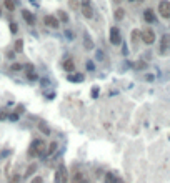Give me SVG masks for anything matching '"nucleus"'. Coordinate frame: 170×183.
Returning a JSON list of instances; mask_svg holds the SVG:
<instances>
[{"label": "nucleus", "instance_id": "nucleus-1", "mask_svg": "<svg viewBox=\"0 0 170 183\" xmlns=\"http://www.w3.org/2000/svg\"><path fill=\"white\" fill-rule=\"evenodd\" d=\"M140 38H142V42H143L145 45H152L157 37H155V32L152 29H143L140 32Z\"/></svg>", "mask_w": 170, "mask_h": 183}, {"label": "nucleus", "instance_id": "nucleus-2", "mask_svg": "<svg viewBox=\"0 0 170 183\" xmlns=\"http://www.w3.org/2000/svg\"><path fill=\"white\" fill-rule=\"evenodd\" d=\"M67 180H69V173H67L65 165H58L55 171V183H67Z\"/></svg>", "mask_w": 170, "mask_h": 183}, {"label": "nucleus", "instance_id": "nucleus-3", "mask_svg": "<svg viewBox=\"0 0 170 183\" xmlns=\"http://www.w3.org/2000/svg\"><path fill=\"white\" fill-rule=\"evenodd\" d=\"M158 13L162 19H170V2L168 0H160L158 2Z\"/></svg>", "mask_w": 170, "mask_h": 183}, {"label": "nucleus", "instance_id": "nucleus-4", "mask_svg": "<svg viewBox=\"0 0 170 183\" xmlns=\"http://www.w3.org/2000/svg\"><path fill=\"white\" fill-rule=\"evenodd\" d=\"M80 2H82V5H80L82 15L85 19H92V17H94V9H92V5H90V0H80Z\"/></svg>", "mask_w": 170, "mask_h": 183}, {"label": "nucleus", "instance_id": "nucleus-5", "mask_svg": "<svg viewBox=\"0 0 170 183\" xmlns=\"http://www.w3.org/2000/svg\"><path fill=\"white\" fill-rule=\"evenodd\" d=\"M44 23L48 27V29H58L60 27V20L57 19L55 15H45L44 17Z\"/></svg>", "mask_w": 170, "mask_h": 183}, {"label": "nucleus", "instance_id": "nucleus-6", "mask_svg": "<svg viewBox=\"0 0 170 183\" xmlns=\"http://www.w3.org/2000/svg\"><path fill=\"white\" fill-rule=\"evenodd\" d=\"M110 42L113 45H120V43H122V37H120L119 27H112V29H110Z\"/></svg>", "mask_w": 170, "mask_h": 183}, {"label": "nucleus", "instance_id": "nucleus-7", "mask_svg": "<svg viewBox=\"0 0 170 183\" xmlns=\"http://www.w3.org/2000/svg\"><path fill=\"white\" fill-rule=\"evenodd\" d=\"M30 147L38 153V157H40V153H45V142L44 140H34Z\"/></svg>", "mask_w": 170, "mask_h": 183}, {"label": "nucleus", "instance_id": "nucleus-8", "mask_svg": "<svg viewBox=\"0 0 170 183\" xmlns=\"http://www.w3.org/2000/svg\"><path fill=\"white\" fill-rule=\"evenodd\" d=\"M170 50V35H164L160 40V54H167Z\"/></svg>", "mask_w": 170, "mask_h": 183}, {"label": "nucleus", "instance_id": "nucleus-9", "mask_svg": "<svg viewBox=\"0 0 170 183\" xmlns=\"http://www.w3.org/2000/svg\"><path fill=\"white\" fill-rule=\"evenodd\" d=\"M143 19H145V22L147 23H154L155 22V15H154V10L152 9H147L143 12Z\"/></svg>", "mask_w": 170, "mask_h": 183}, {"label": "nucleus", "instance_id": "nucleus-10", "mask_svg": "<svg viewBox=\"0 0 170 183\" xmlns=\"http://www.w3.org/2000/svg\"><path fill=\"white\" fill-rule=\"evenodd\" d=\"M22 17H23V20H25V22L30 23V25H34V23H35V17L32 15V12H28V10H23V12H22Z\"/></svg>", "mask_w": 170, "mask_h": 183}, {"label": "nucleus", "instance_id": "nucleus-11", "mask_svg": "<svg viewBox=\"0 0 170 183\" xmlns=\"http://www.w3.org/2000/svg\"><path fill=\"white\" fill-rule=\"evenodd\" d=\"M63 70H67V72H73V70H75V63H73V60H65V62H63Z\"/></svg>", "mask_w": 170, "mask_h": 183}, {"label": "nucleus", "instance_id": "nucleus-12", "mask_svg": "<svg viewBox=\"0 0 170 183\" xmlns=\"http://www.w3.org/2000/svg\"><path fill=\"white\" fill-rule=\"evenodd\" d=\"M113 17H115L117 22H120V20H122L123 17H125V10H123V9H117V10H115V13H113Z\"/></svg>", "mask_w": 170, "mask_h": 183}, {"label": "nucleus", "instance_id": "nucleus-13", "mask_svg": "<svg viewBox=\"0 0 170 183\" xmlns=\"http://www.w3.org/2000/svg\"><path fill=\"white\" fill-rule=\"evenodd\" d=\"M57 147H58V145H57V142H50V143H48V148H47V152H45V153H47V155L55 153V152H57Z\"/></svg>", "mask_w": 170, "mask_h": 183}, {"label": "nucleus", "instance_id": "nucleus-14", "mask_svg": "<svg viewBox=\"0 0 170 183\" xmlns=\"http://www.w3.org/2000/svg\"><path fill=\"white\" fill-rule=\"evenodd\" d=\"M3 5H5V9L10 10V12H13V9H15V3H13L12 0H5V2H3Z\"/></svg>", "mask_w": 170, "mask_h": 183}, {"label": "nucleus", "instance_id": "nucleus-15", "mask_svg": "<svg viewBox=\"0 0 170 183\" xmlns=\"http://www.w3.org/2000/svg\"><path fill=\"white\" fill-rule=\"evenodd\" d=\"M69 80H70V82H82V80H83V75H82V73H75V75H72Z\"/></svg>", "mask_w": 170, "mask_h": 183}, {"label": "nucleus", "instance_id": "nucleus-16", "mask_svg": "<svg viewBox=\"0 0 170 183\" xmlns=\"http://www.w3.org/2000/svg\"><path fill=\"white\" fill-rule=\"evenodd\" d=\"M38 128H42V130H44V133H45V135L52 133V132H50V128H48V125H47V123H44V122H40V123H38Z\"/></svg>", "mask_w": 170, "mask_h": 183}, {"label": "nucleus", "instance_id": "nucleus-17", "mask_svg": "<svg viewBox=\"0 0 170 183\" xmlns=\"http://www.w3.org/2000/svg\"><path fill=\"white\" fill-rule=\"evenodd\" d=\"M139 37H140V32H139V30H133V32H132V43H133V45H137Z\"/></svg>", "mask_w": 170, "mask_h": 183}, {"label": "nucleus", "instance_id": "nucleus-18", "mask_svg": "<svg viewBox=\"0 0 170 183\" xmlns=\"http://www.w3.org/2000/svg\"><path fill=\"white\" fill-rule=\"evenodd\" d=\"M58 19H60V22H69V15L63 10H58Z\"/></svg>", "mask_w": 170, "mask_h": 183}, {"label": "nucleus", "instance_id": "nucleus-19", "mask_svg": "<svg viewBox=\"0 0 170 183\" xmlns=\"http://www.w3.org/2000/svg\"><path fill=\"white\" fill-rule=\"evenodd\" d=\"M35 171H37V163L28 165V168H27V175H34Z\"/></svg>", "mask_w": 170, "mask_h": 183}, {"label": "nucleus", "instance_id": "nucleus-20", "mask_svg": "<svg viewBox=\"0 0 170 183\" xmlns=\"http://www.w3.org/2000/svg\"><path fill=\"white\" fill-rule=\"evenodd\" d=\"M10 68H12L13 72H19V70H22V63H19V62H13L12 65H10Z\"/></svg>", "mask_w": 170, "mask_h": 183}, {"label": "nucleus", "instance_id": "nucleus-21", "mask_svg": "<svg viewBox=\"0 0 170 183\" xmlns=\"http://www.w3.org/2000/svg\"><path fill=\"white\" fill-rule=\"evenodd\" d=\"M22 50H23V42H22V40H17V43H15V52H19V54H20Z\"/></svg>", "mask_w": 170, "mask_h": 183}, {"label": "nucleus", "instance_id": "nucleus-22", "mask_svg": "<svg viewBox=\"0 0 170 183\" xmlns=\"http://www.w3.org/2000/svg\"><path fill=\"white\" fill-rule=\"evenodd\" d=\"M82 181H83V180H82V173L79 171V173L73 177V183H82Z\"/></svg>", "mask_w": 170, "mask_h": 183}, {"label": "nucleus", "instance_id": "nucleus-23", "mask_svg": "<svg viewBox=\"0 0 170 183\" xmlns=\"http://www.w3.org/2000/svg\"><path fill=\"white\" fill-rule=\"evenodd\" d=\"M105 183H113V175L112 173H107V177H105Z\"/></svg>", "mask_w": 170, "mask_h": 183}, {"label": "nucleus", "instance_id": "nucleus-24", "mask_svg": "<svg viewBox=\"0 0 170 183\" xmlns=\"http://www.w3.org/2000/svg\"><path fill=\"white\" fill-rule=\"evenodd\" d=\"M30 183H44V178H42V177H35V178H32Z\"/></svg>", "mask_w": 170, "mask_h": 183}, {"label": "nucleus", "instance_id": "nucleus-25", "mask_svg": "<svg viewBox=\"0 0 170 183\" xmlns=\"http://www.w3.org/2000/svg\"><path fill=\"white\" fill-rule=\"evenodd\" d=\"M85 47H87V48H92V47H94V45L90 43V40H88V37H87V35H85Z\"/></svg>", "mask_w": 170, "mask_h": 183}, {"label": "nucleus", "instance_id": "nucleus-26", "mask_svg": "<svg viewBox=\"0 0 170 183\" xmlns=\"http://www.w3.org/2000/svg\"><path fill=\"white\" fill-rule=\"evenodd\" d=\"M10 120H12V122H17V120H19V115H17V113H12V115H10Z\"/></svg>", "mask_w": 170, "mask_h": 183}, {"label": "nucleus", "instance_id": "nucleus-27", "mask_svg": "<svg viewBox=\"0 0 170 183\" xmlns=\"http://www.w3.org/2000/svg\"><path fill=\"white\" fill-rule=\"evenodd\" d=\"M19 180H20V177H19V175H15V177H12V178H10V183H17Z\"/></svg>", "mask_w": 170, "mask_h": 183}, {"label": "nucleus", "instance_id": "nucleus-28", "mask_svg": "<svg viewBox=\"0 0 170 183\" xmlns=\"http://www.w3.org/2000/svg\"><path fill=\"white\" fill-rule=\"evenodd\" d=\"M10 30L15 33V32H17V23H10Z\"/></svg>", "mask_w": 170, "mask_h": 183}, {"label": "nucleus", "instance_id": "nucleus-29", "mask_svg": "<svg viewBox=\"0 0 170 183\" xmlns=\"http://www.w3.org/2000/svg\"><path fill=\"white\" fill-rule=\"evenodd\" d=\"M143 67H145V62H139V63H137V68H143Z\"/></svg>", "mask_w": 170, "mask_h": 183}, {"label": "nucleus", "instance_id": "nucleus-30", "mask_svg": "<svg viewBox=\"0 0 170 183\" xmlns=\"http://www.w3.org/2000/svg\"><path fill=\"white\" fill-rule=\"evenodd\" d=\"M87 68L92 70V68H94V63H92V62H87Z\"/></svg>", "mask_w": 170, "mask_h": 183}, {"label": "nucleus", "instance_id": "nucleus-31", "mask_svg": "<svg viewBox=\"0 0 170 183\" xmlns=\"http://www.w3.org/2000/svg\"><path fill=\"white\" fill-rule=\"evenodd\" d=\"M28 78H30V80H37V75H35V73H30V77H28Z\"/></svg>", "mask_w": 170, "mask_h": 183}, {"label": "nucleus", "instance_id": "nucleus-32", "mask_svg": "<svg viewBox=\"0 0 170 183\" xmlns=\"http://www.w3.org/2000/svg\"><path fill=\"white\" fill-rule=\"evenodd\" d=\"M113 2H117V3H120V2H122V0H113Z\"/></svg>", "mask_w": 170, "mask_h": 183}, {"label": "nucleus", "instance_id": "nucleus-33", "mask_svg": "<svg viewBox=\"0 0 170 183\" xmlns=\"http://www.w3.org/2000/svg\"><path fill=\"white\" fill-rule=\"evenodd\" d=\"M137 2H143V0H137Z\"/></svg>", "mask_w": 170, "mask_h": 183}, {"label": "nucleus", "instance_id": "nucleus-34", "mask_svg": "<svg viewBox=\"0 0 170 183\" xmlns=\"http://www.w3.org/2000/svg\"><path fill=\"white\" fill-rule=\"evenodd\" d=\"M82 183H88V181H82Z\"/></svg>", "mask_w": 170, "mask_h": 183}, {"label": "nucleus", "instance_id": "nucleus-35", "mask_svg": "<svg viewBox=\"0 0 170 183\" xmlns=\"http://www.w3.org/2000/svg\"><path fill=\"white\" fill-rule=\"evenodd\" d=\"M130 2H133V0H130Z\"/></svg>", "mask_w": 170, "mask_h": 183}, {"label": "nucleus", "instance_id": "nucleus-36", "mask_svg": "<svg viewBox=\"0 0 170 183\" xmlns=\"http://www.w3.org/2000/svg\"><path fill=\"white\" fill-rule=\"evenodd\" d=\"M0 13H2V12H0Z\"/></svg>", "mask_w": 170, "mask_h": 183}]
</instances>
